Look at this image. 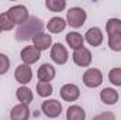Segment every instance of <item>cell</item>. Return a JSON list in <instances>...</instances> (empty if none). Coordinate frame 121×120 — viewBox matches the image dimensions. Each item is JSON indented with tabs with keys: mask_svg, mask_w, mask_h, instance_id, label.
Returning a JSON list of instances; mask_svg holds the SVG:
<instances>
[{
	"mask_svg": "<svg viewBox=\"0 0 121 120\" xmlns=\"http://www.w3.org/2000/svg\"><path fill=\"white\" fill-rule=\"evenodd\" d=\"M87 18V13L82 7H70L66 13V23L72 28H80Z\"/></svg>",
	"mask_w": 121,
	"mask_h": 120,
	"instance_id": "obj_2",
	"label": "cell"
},
{
	"mask_svg": "<svg viewBox=\"0 0 121 120\" xmlns=\"http://www.w3.org/2000/svg\"><path fill=\"white\" fill-rule=\"evenodd\" d=\"M45 7L52 13H60L66 9V0H45Z\"/></svg>",
	"mask_w": 121,
	"mask_h": 120,
	"instance_id": "obj_20",
	"label": "cell"
},
{
	"mask_svg": "<svg viewBox=\"0 0 121 120\" xmlns=\"http://www.w3.org/2000/svg\"><path fill=\"white\" fill-rule=\"evenodd\" d=\"M72 60H73V62H75L78 66H80V68H87V66H90L91 60H93L91 51L89 50V48H86V47L79 48V50L73 51Z\"/></svg>",
	"mask_w": 121,
	"mask_h": 120,
	"instance_id": "obj_6",
	"label": "cell"
},
{
	"mask_svg": "<svg viewBox=\"0 0 121 120\" xmlns=\"http://www.w3.org/2000/svg\"><path fill=\"white\" fill-rule=\"evenodd\" d=\"M41 112L48 119H56L62 113V103L56 99H47L41 103Z\"/></svg>",
	"mask_w": 121,
	"mask_h": 120,
	"instance_id": "obj_4",
	"label": "cell"
},
{
	"mask_svg": "<svg viewBox=\"0 0 121 120\" xmlns=\"http://www.w3.org/2000/svg\"><path fill=\"white\" fill-rule=\"evenodd\" d=\"M37 93L41 97H49L54 93V88L48 82H38L37 83Z\"/></svg>",
	"mask_w": 121,
	"mask_h": 120,
	"instance_id": "obj_22",
	"label": "cell"
},
{
	"mask_svg": "<svg viewBox=\"0 0 121 120\" xmlns=\"http://www.w3.org/2000/svg\"><path fill=\"white\" fill-rule=\"evenodd\" d=\"M20 58L23 61V64L26 65H32L35 62H38L41 58V51H38L34 45H27L21 50L20 52Z\"/></svg>",
	"mask_w": 121,
	"mask_h": 120,
	"instance_id": "obj_9",
	"label": "cell"
},
{
	"mask_svg": "<svg viewBox=\"0 0 121 120\" xmlns=\"http://www.w3.org/2000/svg\"><path fill=\"white\" fill-rule=\"evenodd\" d=\"M14 27H16V24L10 20L7 11L6 13H1L0 14V30L1 31H11Z\"/></svg>",
	"mask_w": 121,
	"mask_h": 120,
	"instance_id": "obj_24",
	"label": "cell"
},
{
	"mask_svg": "<svg viewBox=\"0 0 121 120\" xmlns=\"http://www.w3.org/2000/svg\"><path fill=\"white\" fill-rule=\"evenodd\" d=\"M30 107L27 105L18 103L11 107L10 110V120H28L30 119Z\"/></svg>",
	"mask_w": 121,
	"mask_h": 120,
	"instance_id": "obj_14",
	"label": "cell"
},
{
	"mask_svg": "<svg viewBox=\"0 0 121 120\" xmlns=\"http://www.w3.org/2000/svg\"><path fill=\"white\" fill-rule=\"evenodd\" d=\"M65 40H66L68 45H69L73 51H76V50H79V48H83V45H85V37H83L80 32H78V31H70V32H68L66 37H65Z\"/></svg>",
	"mask_w": 121,
	"mask_h": 120,
	"instance_id": "obj_15",
	"label": "cell"
},
{
	"mask_svg": "<svg viewBox=\"0 0 121 120\" xmlns=\"http://www.w3.org/2000/svg\"><path fill=\"white\" fill-rule=\"evenodd\" d=\"M108 48L114 52H121V32H113L108 35Z\"/></svg>",
	"mask_w": 121,
	"mask_h": 120,
	"instance_id": "obj_21",
	"label": "cell"
},
{
	"mask_svg": "<svg viewBox=\"0 0 121 120\" xmlns=\"http://www.w3.org/2000/svg\"><path fill=\"white\" fill-rule=\"evenodd\" d=\"M66 26H68V23H66L65 18H62V17H52V18H49V21L47 23L45 27L52 34H59L60 31H63L66 28Z\"/></svg>",
	"mask_w": 121,
	"mask_h": 120,
	"instance_id": "obj_17",
	"label": "cell"
},
{
	"mask_svg": "<svg viewBox=\"0 0 121 120\" xmlns=\"http://www.w3.org/2000/svg\"><path fill=\"white\" fill-rule=\"evenodd\" d=\"M42 30H44L42 20L38 17H30L26 24L18 26L14 34V38L17 41H28V40H32V37L37 35L38 32H42Z\"/></svg>",
	"mask_w": 121,
	"mask_h": 120,
	"instance_id": "obj_1",
	"label": "cell"
},
{
	"mask_svg": "<svg viewBox=\"0 0 121 120\" xmlns=\"http://www.w3.org/2000/svg\"><path fill=\"white\" fill-rule=\"evenodd\" d=\"M32 45L38 50V51H47L52 47V37L51 34L47 32H38L37 35L32 37Z\"/></svg>",
	"mask_w": 121,
	"mask_h": 120,
	"instance_id": "obj_12",
	"label": "cell"
},
{
	"mask_svg": "<svg viewBox=\"0 0 121 120\" xmlns=\"http://www.w3.org/2000/svg\"><path fill=\"white\" fill-rule=\"evenodd\" d=\"M91 120H116V115L113 112H103V113L94 116Z\"/></svg>",
	"mask_w": 121,
	"mask_h": 120,
	"instance_id": "obj_27",
	"label": "cell"
},
{
	"mask_svg": "<svg viewBox=\"0 0 121 120\" xmlns=\"http://www.w3.org/2000/svg\"><path fill=\"white\" fill-rule=\"evenodd\" d=\"M66 120H86V112L79 105H72L66 110Z\"/></svg>",
	"mask_w": 121,
	"mask_h": 120,
	"instance_id": "obj_18",
	"label": "cell"
},
{
	"mask_svg": "<svg viewBox=\"0 0 121 120\" xmlns=\"http://www.w3.org/2000/svg\"><path fill=\"white\" fill-rule=\"evenodd\" d=\"M108 81L114 86H121V68H113L108 72Z\"/></svg>",
	"mask_w": 121,
	"mask_h": 120,
	"instance_id": "obj_25",
	"label": "cell"
},
{
	"mask_svg": "<svg viewBox=\"0 0 121 120\" xmlns=\"http://www.w3.org/2000/svg\"><path fill=\"white\" fill-rule=\"evenodd\" d=\"M14 78L18 83H21L23 86H27V83H30L32 81V69H31L30 65H26V64H21L16 68V72H14Z\"/></svg>",
	"mask_w": 121,
	"mask_h": 120,
	"instance_id": "obj_10",
	"label": "cell"
},
{
	"mask_svg": "<svg viewBox=\"0 0 121 120\" xmlns=\"http://www.w3.org/2000/svg\"><path fill=\"white\" fill-rule=\"evenodd\" d=\"M9 69H10V58L6 54L0 52V75L7 74Z\"/></svg>",
	"mask_w": 121,
	"mask_h": 120,
	"instance_id": "obj_26",
	"label": "cell"
},
{
	"mask_svg": "<svg viewBox=\"0 0 121 120\" xmlns=\"http://www.w3.org/2000/svg\"><path fill=\"white\" fill-rule=\"evenodd\" d=\"M82 79L87 88H99L103 83V74L97 68H87L85 71Z\"/></svg>",
	"mask_w": 121,
	"mask_h": 120,
	"instance_id": "obj_5",
	"label": "cell"
},
{
	"mask_svg": "<svg viewBox=\"0 0 121 120\" xmlns=\"http://www.w3.org/2000/svg\"><path fill=\"white\" fill-rule=\"evenodd\" d=\"M51 60L58 65H65L69 60V52L66 50L65 45H62L60 42H55L51 47Z\"/></svg>",
	"mask_w": 121,
	"mask_h": 120,
	"instance_id": "obj_7",
	"label": "cell"
},
{
	"mask_svg": "<svg viewBox=\"0 0 121 120\" xmlns=\"http://www.w3.org/2000/svg\"><path fill=\"white\" fill-rule=\"evenodd\" d=\"M0 32H1V30H0Z\"/></svg>",
	"mask_w": 121,
	"mask_h": 120,
	"instance_id": "obj_28",
	"label": "cell"
},
{
	"mask_svg": "<svg viewBox=\"0 0 121 120\" xmlns=\"http://www.w3.org/2000/svg\"><path fill=\"white\" fill-rule=\"evenodd\" d=\"M106 32L108 35L113 32H121V18H108L106 23Z\"/></svg>",
	"mask_w": 121,
	"mask_h": 120,
	"instance_id": "obj_23",
	"label": "cell"
},
{
	"mask_svg": "<svg viewBox=\"0 0 121 120\" xmlns=\"http://www.w3.org/2000/svg\"><path fill=\"white\" fill-rule=\"evenodd\" d=\"M103 40H104V35H103V31L100 27H90L85 34V41L94 48L100 47L103 44Z\"/></svg>",
	"mask_w": 121,
	"mask_h": 120,
	"instance_id": "obj_11",
	"label": "cell"
},
{
	"mask_svg": "<svg viewBox=\"0 0 121 120\" xmlns=\"http://www.w3.org/2000/svg\"><path fill=\"white\" fill-rule=\"evenodd\" d=\"M118 99H120V95L114 88H104L100 92V100L104 105L113 106V105H116L118 102Z\"/></svg>",
	"mask_w": 121,
	"mask_h": 120,
	"instance_id": "obj_16",
	"label": "cell"
},
{
	"mask_svg": "<svg viewBox=\"0 0 121 120\" xmlns=\"http://www.w3.org/2000/svg\"><path fill=\"white\" fill-rule=\"evenodd\" d=\"M59 95L65 102H76L80 97V89L75 83H65L60 86Z\"/></svg>",
	"mask_w": 121,
	"mask_h": 120,
	"instance_id": "obj_8",
	"label": "cell"
},
{
	"mask_svg": "<svg viewBox=\"0 0 121 120\" xmlns=\"http://www.w3.org/2000/svg\"><path fill=\"white\" fill-rule=\"evenodd\" d=\"M55 75H56V71H55L54 65H51L49 62L42 64L38 68V71H37L38 82H48V83H51V81L55 78Z\"/></svg>",
	"mask_w": 121,
	"mask_h": 120,
	"instance_id": "obj_13",
	"label": "cell"
},
{
	"mask_svg": "<svg viewBox=\"0 0 121 120\" xmlns=\"http://www.w3.org/2000/svg\"><path fill=\"white\" fill-rule=\"evenodd\" d=\"M16 96H17V99H18V102L20 103H23V105H30L31 102H32V99H34V95H32V92H31L30 88H27V86H20V88H17L16 90Z\"/></svg>",
	"mask_w": 121,
	"mask_h": 120,
	"instance_id": "obj_19",
	"label": "cell"
},
{
	"mask_svg": "<svg viewBox=\"0 0 121 120\" xmlns=\"http://www.w3.org/2000/svg\"><path fill=\"white\" fill-rule=\"evenodd\" d=\"M7 14L10 17V20L16 24V26H23L28 21L30 18V13H28V9L24 6V4H16V6H11L9 10H7Z\"/></svg>",
	"mask_w": 121,
	"mask_h": 120,
	"instance_id": "obj_3",
	"label": "cell"
}]
</instances>
